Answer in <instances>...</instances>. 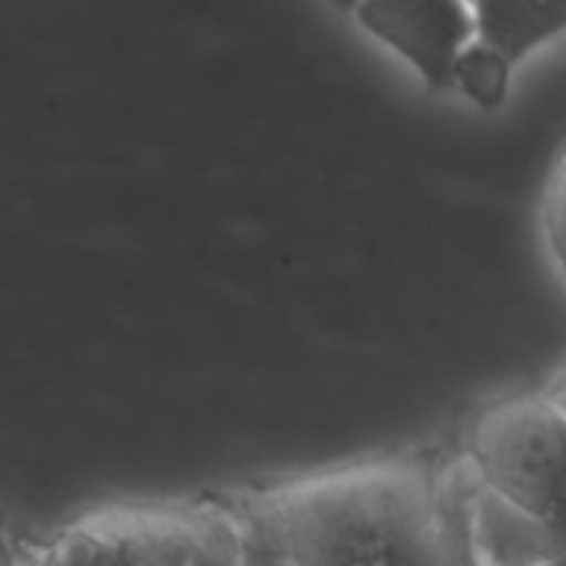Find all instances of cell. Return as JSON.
<instances>
[{
  "mask_svg": "<svg viewBox=\"0 0 566 566\" xmlns=\"http://www.w3.org/2000/svg\"><path fill=\"white\" fill-rule=\"evenodd\" d=\"M471 454L434 474L421 461H368L259 491L219 494L292 566H471Z\"/></svg>",
  "mask_w": 566,
  "mask_h": 566,
  "instance_id": "6da1fadb",
  "label": "cell"
},
{
  "mask_svg": "<svg viewBox=\"0 0 566 566\" xmlns=\"http://www.w3.org/2000/svg\"><path fill=\"white\" fill-rule=\"evenodd\" d=\"M468 557L471 566H544L566 557V547L544 521L481 478L468 507Z\"/></svg>",
  "mask_w": 566,
  "mask_h": 566,
  "instance_id": "5b68a950",
  "label": "cell"
},
{
  "mask_svg": "<svg viewBox=\"0 0 566 566\" xmlns=\"http://www.w3.org/2000/svg\"><path fill=\"white\" fill-rule=\"evenodd\" d=\"M547 398L554 401V408H557V411L566 418V371L557 378V381H554V388L547 391Z\"/></svg>",
  "mask_w": 566,
  "mask_h": 566,
  "instance_id": "9c48e42d",
  "label": "cell"
},
{
  "mask_svg": "<svg viewBox=\"0 0 566 566\" xmlns=\"http://www.w3.org/2000/svg\"><path fill=\"white\" fill-rule=\"evenodd\" d=\"M355 20L368 36L405 60L431 93H448L454 63L474 43V3L461 0H368Z\"/></svg>",
  "mask_w": 566,
  "mask_h": 566,
  "instance_id": "277c9868",
  "label": "cell"
},
{
  "mask_svg": "<svg viewBox=\"0 0 566 566\" xmlns=\"http://www.w3.org/2000/svg\"><path fill=\"white\" fill-rule=\"evenodd\" d=\"M484 484L544 521L566 547V418L547 395H517L488 408L474 424Z\"/></svg>",
  "mask_w": 566,
  "mask_h": 566,
  "instance_id": "3957f363",
  "label": "cell"
},
{
  "mask_svg": "<svg viewBox=\"0 0 566 566\" xmlns=\"http://www.w3.org/2000/svg\"><path fill=\"white\" fill-rule=\"evenodd\" d=\"M23 566H242L239 527L219 497L109 504L50 537L23 541Z\"/></svg>",
  "mask_w": 566,
  "mask_h": 566,
  "instance_id": "7a4b0ae2",
  "label": "cell"
},
{
  "mask_svg": "<svg viewBox=\"0 0 566 566\" xmlns=\"http://www.w3.org/2000/svg\"><path fill=\"white\" fill-rule=\"evenodd\" d=\"M511 83H514V63L507 56H501L494 46L481 43L474 36V43L464 46V53L454 63V76H451V90L461 93L471 106L494 113L507 103L511 96Z\"/></svg>",
  "mask_w": 566,
  "mask_h": 566,
  "instance_id": "52a82bcc",
  "label": "cell"
},
{
  "mask_svg": "<svg viewBox=\"0 0 566 566\" xmlns=\"http://www.w3.org/2000/svg\"><path fill=\"white\" fill-rule=\"evenodd\" d=\"M478 40L514 66L537 46L566 33V0H488L474 3Z\"/></svg>",
  "mask_w": 566,
  "mask_h": 566,
  "instance_id": "8992f818",
  "label": "cell"
},
{
  "mask_svg": "<svg viewBox=\"0 0 566 566\" xmlns=\"http://www.w3.org/2000/svg\"><path fill=\"white\" fill-rule=\"evenodd\" d=\"M544 566H566V557H560V560H551V564H544Z\"/></svg>",
  "mask_w": 566,
  "mask_h": 566,
  "instance_id": "30bf717a",
  "label": "cell"
},
{
  "mask_svg": "<svg viewBox=\"0 0 566 566\" xmlns=\"http://www.w3.org/2000/svg\"><path fill=\"white\" fill-rule=\"evenodd\" d=\"M544 235L560 275L566 279V153L560 156L544 196Z\"/></svg>",
  "mask_w": 566,
  "mask_h": 566,
  "instance_id": "ba28073f",
  "label": "cell"
}]
</instances>
